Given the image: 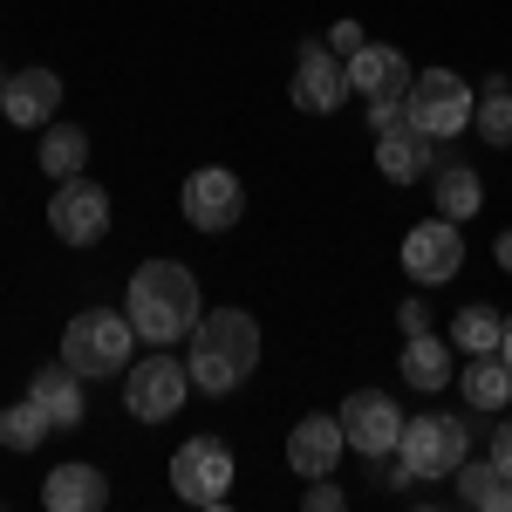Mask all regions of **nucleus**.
Masks as SVG:
<instances>
[{
    "mask_svg": "<svg viewBox=\"0 0 512 512\" xmlns=\"http://www.w3.org/2000/svg\"><path fill=\"white\" fill-rule=\"evenodd\" d=\"M123 315L137 328V342H151V349H171V342H185L205 315V301H198V274L185 260H144L130 287H123Z\"/></svg>",
    "mask_w": 512,
    "mask_h": 512,
    "instance_id": "1",
    "label": "nucleus"
},
{
    "mask_svg": "<svg viewBox=\"0 0 512 512\" xmlns=\"http://www.w3.org/2000/svg\"><path fill=\"white\" fill-rule=\"evenodd\" d=\"M185 369H192L198 396H233L239 383L260 369V321L246 315V308H212V315H198Z\"/></svg>",
    "mask_w": 512,
    "mask_h": 512,
    "instance_id": "2",
    "label": "nucleus"
},
{
    "mask_svg": "<svg viewBox=\"0 0 512 512\" xmlns=\"http://www.w3.org/2000/svg\"><path fill=\"white\" fill-rule=\"evenodd\" d=\"M287 96H294V110H308V117H335V110L349 103V62H342L328 41H301V48H294V82H287Z\"/></svg>",
    "mask_w": 512,
    "mask_h": 512,
    "instance_id": "8",
    "label": "nucleus"
},
{
    "mask_svg": "<svg viewBox=\"0 0 512 512\" xmlns=\"http://www.w3.org/2000/svg\"><path fill=\"white\" fill-rule=\"evenodd\" d=\"M362 103H369V130H376V137H390V130H403V123H410V89H390V96H362Z\"/></svg>",
    "mask_w": 512,
    "mask_h": 512,
    "instance_id": "27",
    "label": "nucleus"
},
{
    "mask_svg": "<svg viewBox=\"0 0 512 512\" xmlns=\"http://www.w3.org/2000/svg\"><path fill=\"white\" fill-rule=\"evenodd\" d=\"M178 205H185V226H198L205 239H219V233H233L239 219H246V185H239L226 164H205V171L185 178Z\"/></svg>",
    "mask_w": 512,
    "mask_h": 512,
    "instance_id": "9",
    "label": "nucleus"
},
{
    "mask_svg": "<svg viewBox=\"0 0 512 512\" xmlns=\"http://www.w3.org/2000/svg\"><path fill=\"white\" fill-rule=\"evenodd\" d=\"M458 396L472 403L478 417H499L512 403V369L499 355H465V376H458Z\"/></svg>",
    "mask_w": 512,
    "mask_h": 512,
    "instance_id": "20",
    "label": "nucleus"
},
{
    "mask_svg": "<svg viewBox=\"0 0 512 512\" xmlns=\"http://www.w3.org/2000/svg\"><path fill=\"white\" fill-rule=\"evenodd\" d=\"M396 328H403V335H424V328H431V301H424V294H410V301L396 308Z\"/></svg>",
    "mask_w": 512,
    "mask_h": 512,
    "instance_id": "30",
    "label": "nucleus"
},
{
    "mask_svg": "<svg viewBox=\"0 0 512 512\" xmlns=\"http://www.w3.org/2000/svg\"><path fill=\"white\" fill-rule=\"evenodd\" d=\"M48 431H55V424H48V410H41L35 396H21V403L0 410V444H7V451H35Z\"/></svg>",
    "mask_w": 512,
    "mask_h": 512,
    "instance_id": "26",
    "label": "nucleus"
},
{
    "mask_svg": "<svg viewBox=\"0 0 512 512\" xmlns=\"http://www.w3.org/2000/svg\"><path fill=\"white\" fill-rule=\"evenodd\" d=\"M342 458H349V431H342V417H335V410L301 417V424L287 431V465H294L301 478H328Z\"/></svg>",
    "mask_w": 512,
    "mask_h": 512,
    "instance_id": "13",
    "label": "nucleus"
},
{
    "mask_svg": "<svg viewBox=\"0 0 512 512\" xmlns=\"http://www.w3.org/2000/svg\"><path fill=\"white\" fill-rule=\"evenodd\" d=\"M492 458H499V465L512 472V417H506V410L492 417Z\"/></svg>",
    "mask_w": 512,
    "mask_h": 512,
    "instance_id": "31",
    "label": "nucleus"
},
{
    "mask_svg": "<svg viewBox=\"0 0 512 512\" xmlns=\"http://www.w3.org/2000/svg\"><path fill=\"white\" fill-rule=\"evenodd\" d=\"M185 396H192V369H185L171 349H151V355H137V362L123 369V410H130L137 424L178 417Z\"/></svg>",
    "mask_w": 512,
    "mask_h": 512,
    "instance_id": "4",
    "label": "nucleus"
},
{
    "mask_svg": "<svg viewBox=\"0 0 512 512\" xmlns=\"http://www.w3.org/2000/svg\"><path fill=\"white\" fill-rule=\"evenodd\" d=\"M130 342H137V328H130L123 308H82L62 328V362L76 369L82 383H103V376H123L130 369Z\"/></svg>",
    "mask_w": 512,
    "mask_h": 512,
    "instance_id": "3",
    "label": "nucleus"
},
{
    "mask_svg": "<svg viewBox=\"0 0 512 512\" xmlns=\"http://www.w3.org/2000/svg\"><path fill=\"white\" fill-rule=\"evenodd\" d=\"M472 110H478V96L458 69H424V76H410V130L451 144V137L472 130Z\"/></svg>",
    "mask_w": 512,
    "mask_h": 512,
    "instance_id": "6",
    "label": "nucleus"
},
{
    "mask_svg": "<svg viewBox=\"0 0 512 512\" xmlns=\"http://www.w3.org/2000/svg\"><path fill=\"white\" fill-rule=\"evenodd\" d=\"M48 233L62 246H96L110 233V192L89 185V178H62L55 198H48Z\"/></svg>",
    "mask_w": 512,
    "mask_h": 512,
    "instance_id": "10",
    "label": "nucleus"
},
{
    "mask_svg": "<svg viewBox=\"0 0 512 512\" xmlns=\"http://www.w3.org/2000/svg\"><path fill=\"white\" fill-rule=\"evenodd\" d=\"M390 89H410V62L390 41H362L349 55V96H390Z\"/></svg>",
    "mask_w": 512,
    "mask_h": 512,
    "instance_id": "19",
    "label": "nucleus"
},
{
    "mask_svg": "<svg viewBox=\"0 0 512 512\" xmlns=\"http://www.w3.org/2000/svg\"><path fill=\"white\" fill-rule=\"evenodd\" d=\"M499 362L512 369V321H506V335H499Z\"/></svg>",
    "mask_w": 512,
    "mask_h": 512,
    "instance_id": "33",
    "label": "nucleus"
},
{
    "mask_svg": "<svg viewBox=\"0 0 512 512\" xmlns=\"http://www.w3.org/2000/svg\"><path fill=\"white\" fill-rule=\"evenodd\" d=\"M472 137H485L492 151H512V82L506 76H485L478 110H472Z\"/></svg>",
    "mask_w": 512,
    "mask_h": 512,
    "instance_id": "24",
    "label": "nucleus"
},
{
    "mask_svg": "<svg viewBox=\"0 0 512 512\" xmlns=\"http://www.w3.org/2000/svg\"><path fill=\"white\" fill-rule=\"evenodd\" d=\"M431 178H437L431 198H437V212H444V219H458V226H465L478 205H485V178H478L472 164H437Z\"/></svg>",
    "mask_w": 512,
    "mask_h": 512,
    "instance_id": "23",
    "label": "nucleus"
},
{
    "mask_svg": "<svg viewBox=\"0 0 512 512\" xmlns=\"http://www.w3.org/2000/svg\"><path fill=\"white\" fill-rule=\"evenodd\" d=\"M7 76H14V69H0V89H7Z\"/></svg>",
    "mask_w": 512,
    "mask_h": 512,
    "instance_id": "34",
    "label": "nucleus"
},
{
    "mask_svg": "<svg viewBox=\"0 0 512 512\" xmlns=\"http://www.w3.org/2000/svg\"><path fill=\"white\" fill-rule=\"evenodd\" d=\"M28 396H35L41 410H48V424H55V431H76L82 417H89V396H82V376L69 369V362H48V369H35V383H28Z\"/></svg>",
    "mask_w": 512,
    "mask_h": 512,
    "instance_id": "18",
    "label": "nucleus"
},
{
    "mask_svg": "<svg viewBox=\"0 0 512 512\" xmlns=\"http://www.w3.org/2000/svg\"><path fill=\"white\" fill-rule=\"evenodd\" d=\"M233 478H239V458H233L226 437H185L171 451V492L185 506H226Z\"/></svg>",
    "mask_w": 512,
    "mask_h": 512,
    "instance_id": "7",
    "label": "nucleus"
},
{
    "mask_svg": "<svg viewBox=\"0 0 512 512\" xmlns=\"http://www.w3.org/2000/svg\"><path fill=\"white\" fill-rule=\"evenodd\" d=\"M465 267V239H458V219H424V226H410L403 233V274L417 280V287H444V280H458Z\"/></svg>",
    "mask_w": 512,
    "mask_h": 512,
    "instance_id": "11",
    "label": "nucleus"
},
{
    "mask_svg": "<svg viewBox=\"0 0 512 512\" xmlns=\"http://www.w3.org/2000/svg\"><path fill=\"white\" fill-rule=\"evenodd\" d=\"M499 335H506V315L485 308V301L458 308V321H451V349H465V355H499Z\"/></svg>",
    "mask_w": 512,
    "mask_h": 512,
    "instance_id": "25",
    "label": "nucleus"
},
{
    "mask_svg": "<svg viewBox=\"0 0 512 512\" xmlns=\"http://www.w3.org/2000/svg\"><path fill=\"white\" fill-rule=\"evenodd\" d=\"M437 137H424V130H390V137H376V171L390 178V185H417L424 171H437Z\"/></svg>",
    "mask_w": 512,
    "mask_h": 512,
    "instance_id": "16",
    "label": "nucleus"
},
{
    "mask_svg": "<svg viewBox=\"0 0 512 512\" xmlns=\"http://www.w3.org/2000/svg\"><path fill=\"white\" fill-rule=\"evenodd\" d=\"M55 110H62V76L55 69H21L0 89V117L14 123V130H48Z\"/></svg>",
    "mask_w": 512,
    "mask_h": 512,
    "instance_id": "14",
    "label": "nucleus"
},
{
    "mask_svg": "<svg viewBox=\"0 0 512 512\" xmlns=\"http://www.w3.org/2000/svg\"><path fill=\"white\" fill-rule=\"evenodd\" d=\"M41 499H48V512H103L110 506V478L96 465H82V458H69V465H55L41 478Z\"/></svg>",
    "mask_w": 512,
    "mask_h": 512,
    "instance_id": "15",
    "label": "nucleus"
},
{
    "mask_svg": "<svg viewBox=\"0 0 512 512\" xmlns=\"http://www.w3.org/2000/svg\"><path fill=\"white\" fill-rule=\"evenodd\" d=\"M396 369H403V383H410V390L437 396L444 383H451V369H458V362H451V335H431V328H424V335H403Z\"/></svg>",
    "mask_w": 512,
    "mask_h": 512,
    "instance_id": "17",
    "label": "nucleus"
},
{
    "mask_svg": "<svg viewBox=\"0 0 512 512\" xmlns=\"http://www.w3.org/2000/svg\"><path fill=\"white\" fill-rule=\"evenodd\" d=\"M35 164L55 178V185H62V178H82V164H89V130H82V123H48Z\"/></svg>",
    "mask_w": 512,
    "mask_h": 512,
    "instance_id": "22",
    "label": "nucleus"
},
{
    "mask_svg": "<svg viewBox=\"0 0 512 512\" xmlns=\"http://www.w3.org/2000/svg\"><path fill=\"white\" fill-rule=\"evenodd\" d=\"M342 431H349V451H362V458H390L396 444H403V403L383 390H355L342 396Z\"/></svg>",
    "mask_w": 512,
    "mask_h": 512,
    "instance_id": "12",
    "label": "nucleus"
},
{
    "mask_svg": "<svg viewBox=\"0 0 512 512\" xmlns=\"http://www.w3.org/2000/svg\"><path fill=\"white\" fill-rule=\"evenodd\" d=\"M492 260H499V267H506V274H512V226H506V233H499V239H492Z\"/></svg>",
    "mask_w": 512,
    "mask_h": 512,
    "instance_id": "32",
    "label": "nucleus"
},
{
    "mask_svg": "<svg viewBox=\"0 0 512 512\" xmlns=\"http://www.w3.org/2000/svg\"><path fill=\"white\" fill-rule=\"evenodd\" d=\"M403 472L417 478H451L465 458H472V431H465V417H451V410H424V417H410L403 424Z\"/></svg>",
    "mask_w": 512,
    "mask_h": 512,
    "instance_id": "5",
    "label": "nucleus"
},
{
    "mask_svg": "<svg viewBox=\"0 0 512 512\" xmlns=\"http://www.w3.org/2000/svg\"><path fill=\"white\" fill-rule=\"evenodd\" d=\"M451 478H458V499H465V506H478V512H512V472L499 465V458H465Z\"/></svg>",
    "mask_w": 512,
    "mask_h": 512,
    "instance_id": "21",
    "label": "nucleus"
},
{
    "mask_svg": "<svg viewBox=\"0 0 512 512\" xmlns=\"http://www.w3.org/2000/svg\"><path fill=\"white\" fill-rule=\"evenodd\" d=\"M321 41H328V48H335V55L349 62V55H355V48H362V41H369V35H362V21H335V28H328V35H321Z\"/></svg>",
    "mask_w": 512,
    "mask_h": 512,
    "instance_id": "29",
    "label": "nucleus"
},
{
    "mask_svg": "<svg viewBox=\"0 0 512 512\" xmlns=\"http://www.w3.org/2000/svg\"><path fill=\"white\" fill-rule=\"evenodd\" d=\"M301 506H308V512H342V485H335V472H328V478H308Z\"/></svg>",
    "mask_w": 512,
    "mask_h": 512,
    "instance_id": "28",
    "label": "nucleus"
}]
</instances>
